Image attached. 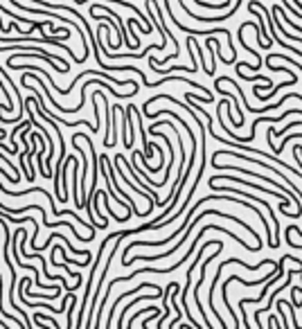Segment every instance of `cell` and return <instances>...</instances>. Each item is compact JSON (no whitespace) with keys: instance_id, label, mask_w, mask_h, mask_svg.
<instances>
[{"instance_id":"obj_1","label":"cell","mask_w":302,"mask_h":329,"mask_svg":"<svg viewBox=\"0 0 302 329\" xmlns=\"http://www.w3.org/2000/svg\"><path fill=\"white\" fill-rule=\"evenodd\" d=\"M201 217H221V219H228V221H233V224L241 226V228H244V230H248L250 235H253V237H255V239L261 244V237H259V232H257V230H253V228H250V226L246 224L244 219H237V217H233V214H228V212L215 210V207H210V210H205L203 214H201ZM201 217H196V219H194V221H187V230H185V235H183V239H180V241H176V244H174V246H172V248H169L167 253H163V255H153V257H147V255H138V257H135V255H133V262H158V259H167L169 255H172V253H176V250H178V248H180V246H183V244H185V241H187V237H190V232H192V230L196 228V224H198V219H201Z\"/></svg>"},{"instance_id":"obj_2","label":"cell","mask_w":302,"mask_h":329,"mask_svg":"<svg viewBox=\"0 0 302 329\" xmlns=\"http://www.w3.org/2000/svg\"><path fill=\"white\" fill-rule=\"evenodd\" d=\"M228 264H241V268H246V270H259V266H273L275 264V259H261L257 266H250V264H246L244 259H237V257H230V259H226V262H221L219 264V268H216V275L212 277V284H210V295H208V305H210V311L216 316V325H221V327H226V320H223V316L221 313H216V309H215V300H212V293H215V288H216V284H219V277H221V273H223V268H226Z\"/></svg>"},{"instance_id":"obj_3","label":"cell","mask_w":302,"mask_h":329,"mask_svg":"<svg viewBox=\"0 0 302 329\" xmlns=\"http://www.w3.org/2000/svg\"><path fill=\"white\" fill-rule=\"evenodd\" d=\"M142 288H151L153 293H158V295H160V298H163V288H160V287H156V284H149V282H142V284H138V287H135L133 291H127V293H122V295H120V298H115V302H113V307H110L108 320H106V327H110V325H113V318H115V309H117V307H120V302H122V300H127L129 295H135V293H138V291H142Z\"/></svg>"},{"instance_id":"obj_4","label":"cell","mask_w":302,"mask_h":329,"mask_svg":"<svg viewBox=\"0 0 302 329\" xmlns=\"http://www.w3.org/2000/svg\"><path fill=\"white\" fill-rule=\"evenodd\" d=\"M298 82H300V79H298V72H296V75H291V79H286L284 83H278V86H273V88H268V93H266V95H261V93H259V95H255V97H257L259 102H268L271 97H275V95H278L280 90L284 88V86H291V83H298Z\"/></svg>"},{"instance_id":"obj_5","label":"cell","mask_w":302,"mask_h":329,"mask_svg":"<svg viewBox=\"0 0 302 329\" xmlns=\"http://www.w3.org/2000/svg\"><path fill=\"white\" fill-rule=\"evenodd\" d=\"M156 298H160L158 293H153V295H138V298H133V302H129L127 307L122 309V313H120V320H117V327H124V313L131 309L133 305H138V302H142V300H156Z\"/></svg>"},{"instance_id":"obj_6","label":"cell","mask_w":302,"mask_h":329,"mask_svg":"<svg viewBox=\"0 0 302 329\" xmlns=\"http://www.w3.org/2000/svg\"><path fill=\"white\" fill-rule=\"evenodd\" d=\"M138 23H140L138 18H129V21H127V30H129V34L133 36V50H138V47H140V39L135 36V25H138Z\"/></svg>"},{"instance_id":"obj_7","label":"cell","mask_w":302,"mask_h":329,"mask_svg":"<svg viewBox=\"0 0 302 329\" xmlns=\"http://www.w3.org/2000/svg\"><path fill=\"white\" fill-rule=\"evenodd\" d=\"M43 320H47V323L52 325L54 329H59V327H61V325H59V323H57V320H54L52 316H47V313H34V323H36V325H41Z\"/></svg>"},{"instance_id":"obj_8","label":"cell","mask_w":302,"mask_h":329,"mask_svg":"<svg viewBox=\"0 0 302 329\" xmlns=\"http://www.w3.org/2000/svg\"><path fill=\"white\" fill-rule=\"evenodd\" d=\"M27 307H32V309H39L41 305H39V302H29V300H27ZM43 309H47L50 313H61V311H64V307H61V309H54V307H50V305H43Z\"/></svg>"},{"instance_id":"obj_9","label":"cell","mask_w":302,"mask_h":329,"mask_svg":"<svg viewBox=\"0 0 302 329\" xmlns=\"http://www.w3.org/2000/svg\"><path fill=\"white\" fill-rule=\"evenodd\" d=\"M194 43H196V41H194ZM196 54L201 57V61H203V70H205V75H215V72L210 70V65H205V52H203V47L198 45V43H196Z\"/></svg>"},{"instance_id":"obj_10","label":"cell","mask_w":302,"mask_h":329,"mask_svg":"<svg viewBox=\"0 0 302 329\" xmlns=\"http://www.w3.org/2000/svg\"><path fill=\"white\" fill-rule=\"evenodd\" d=\"M104 201H106V199H104ZM106 210H108V212H110V214H115V212H113V207H110V206H108V201H106ZM129 217H131V214H127V217H117V221H120V224H124V221H127V219H129Z\"/></svg>"},{"instance_id":"obj_11","label":"cell","mask_w":302,"mask_h":329,"mask_svg":"<svg viewBox=\"0 0 302 329\" xmlns=\"http://www.w3.org/2000/svg\"><path fill=\"white\" fill-rule=\"evenodd\" d=\"M275 325H278V318H275V313H271V318H268V327L273 329Z\"/></svg>"}]
</instances>
